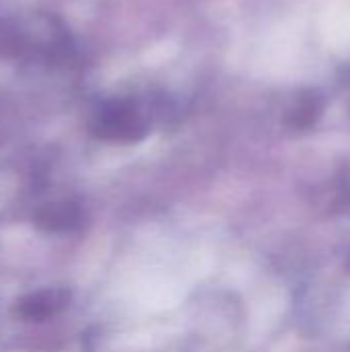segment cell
Here are the masks:
<instances>
[{
    "mask_svg": "<svg viewBox=\"0 0 350 352\" xmlns=\"http://www.w3.org/2000/svg\"><path fill=\"white\" fill-rule=\"evenodd\" d=\"M33 223L43 233H78L87 223V214L72 202H56L37 210Z\"/></svg>",
    "mask_w": 350,
    "mask_h": 352,
    "instance_id": "2",
    "label": "cell"
},
{
    "mask_svg": "<svg viewBox=\"0 0 350 352\" xmlns=\"http://www.w3.org/2000/svg\"><path fill=\"white\" fill-rule=\"evenodd\" d=\"M72 293L68 289H43L31 295L21 297L14 303L12 314L25 322H43L58 316L62 309L68 307Z\"/></svg>",
    "mask_w": 350,
    "mask_h": 352,
    "instance_id": "1",
    "label": "cell"
}]
</instances>
